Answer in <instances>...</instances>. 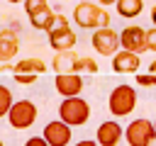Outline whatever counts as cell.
<instances>
[{
  "mask_svg": "<svg viewBox=\"0 0 156 146\" xmlns=\"http://www.w3.org/2000/svg\"><path fill=\"white\" fill-rule=\"evenodd\" d=\"M73 22L80 29H100L110 27V15L105 7H98L95 2H78L73 7Z\"/></svg>",
  "mask_w": 156,
  "mask_h": 146,
  "instance_id": "obj_1",
  "label": "cell"
},
{
  "mask_svg": "<svg viewBox=\"0 0 156 146\" xmlns=\"http://www.w3.org/2000/svg\"><path fill=\"white\" fill-rule=\"evenodd\" d=\"M134 107H136V90L127 83L117 85L107 97V109L112 117H127L134 112Z\"/></svg>",
  "mask_w": 156,
  "mask_h": 146,
  "instance_id": "obj_2",
  "label": "cell"
},
{
  "mask_svg": "<svg viewBox=\"0 0 156 146\" xmlns=\"http://www.w3.org/2000/svg\"><path fill=\"white\" fill-rule=\"evenodd\" d=\"M58 119H63L68 127H83L90 119V105L78 95V97H63L58 105Z\"/></svg>",
  "mask_w": 156,
  "mask_h": 146,
  "instance_id": "obj_3",
  "label": "cell"
},
{
  "mask_svg": "<svg viewBox=\"0 0 156 146\" xmlns=\"http://www.w3.org/2000/svg\"><path fill=\"white\" fill-rule=\"evenodd\" d=\"M49 34V46L58 54V51H71L73 46H76V41H78V36H76V32L71 29V24H68V19L58 12V19H56V27L51 29V32H46Z\"/></svg>",
  "mask_w": 156,
  "mask_h": 146,
  "instance_id": "obj_4",
  "label": "cell"
},
{
  "mask_svg": "<svg viewBox=\"0 0 156 146\" xmlns=\"http://www.w3.org/2000/svg\"><path fill=\"white\" fill-rule=\"evenodd\" d=\"M124 139L129 146H151L156 139V127L149 119H134L124 127Z\"/></svg>",
  "mask_w": 156,
  "mask_h": 146,
  "instance_id": "obj_5",
  "label": "cell"
},
{
  "mask_svg": "<svg viewBox=\"0 0 156 146\" xmlns=\"http://www.w3.org/2000/svg\"><path fill=\"white\" fill-rule=\"evenodd\" d=\"M7 122L12 129H29L37 122V105L32 100H17L7 114Z\"/></svg>",
  "mask_w": 156,
  "mask_h": 146,
  "instance_id": "obj_6",
  "label": "cell"
},
{
  "mask_svg": "<svg viewBox=\"0 0 156 146\" xmlns=\"http://www.w3.org/2000/svg\"><path fill=\"white\" fill-rule=\"evenodd\" d=\"M90 41H93L95 51H98V54H102V56H115V54H117V49L122 46V44H119V34H117L112 27L93 29Z\"/></svg>",
  "mask_w": 156,
  "mask_h": 146,
  "instance_id": "obj_7",
  "label": "cell"
},
{
  "mask_svg": "<svg viewBox=\"0 0 156 146\" xmlns=\"http://www.w3.org/2000/svg\"><path fill=\"white\" fill-rule=\"evenodd\" d=\"M119 44L124 51L132 54H141L146 51V29H141L139 24H129L119 32Z\"/></svg>",
  "mask_w": 156,
  "mask_h": 146,
  "instance_id": "obj_8",
  "label": "cell"
},
{
  "mask_svg": "<svg viewBox=\"0 0 156 146\" xmlns=\"http://www.w3.org/2000/svg\"><path fill=\"white\" fill-rule=\"evenodd\" d=\"M71 129H73V127H68L63 119H54V122H49V124L44 127L41 136L49 141V146H68L71 139H73V131H71Z\"/></svg>",
  "mask_w": 156,
  "mask_h": 146,
  "instance_id": "obj_9",
  "label": "cell"
},
{
  "mask_svg": "<svg viewBox=\"0 0 156 146\" xmlns=\"http://www.w3.org/2000/svg\"><path fill=\"white\" fill-rule=\"evenodd\" d=\"M20 51V32L17 27L0 29V63H10Z\"/></svg>",
  "mask_w": 156,
  "mask_h": 146,
  "instance_id": "obj_10",
  "label": "cell"
},
{
  "mask_svg": "<svg viewBox=\"0 0 156 146\" xmlns=\"http://www.w3.org/2000/svg\"><path fill=\"white\" fill-rule=\"evenodd\" d=\"M54 85L61 97H78V92L83 90V78L80 73H56Z\"/></svg>",
  "mask_w": 156,
  "mask_h": 146,
  "instance_id": "obj_11",
  "label": "cell"
},
{
  "mask_svg": "<svg viewBox=\"0 0 156 146\" xmlns=\"http://www.w3.org/2000/svg\"><path fill=\"white\" fill-rule=\"evenodd\" d=\"M124 136V129L115 122V119H107L98 127V144L100 146H117Z\"/></svg>",
  "mask_w": 156,
  "mask_h": 146,
  "instance_id": "obj_12",
  "label": "cell"
},
{
  "mask_svg": "<svg viewBox=\"0 0 156 146\" xmlns=\"http://www.w3.org/2000/svg\"><path fill=\"white\" fill-rule=\"evenodd\" d=\"M139 54H132V51H117L115 56H112V71L115 73H134L136 75V71H139Z\"/></svg>",
  "mask_w": 156,
  "mask_h": 146,
  "instance_id": "obj_13",
  "label": "cell"
},
{
  "mask_svg": "<svg viewBox=\"0 0 156 146\" xmlns=\"http://www.w3.org/2000/svg\"><path fill=\"white\" fill-rule=\"evenodd\" d=\"M56 19H58V15H56L51 7H46V10H41L39 15L29 17L32 27H34V29H41V32H51V29L56 27Z\"/></svg>",
  "mask_w": 156,
  "mask_h": 146,
  "instance_id": "obj_14",
  "label": "cell"
},
{
  "mask_svg": "<svg viewBox=\"0 0 156 146\" xmlns=\"http://www.w3.org/2000/svg\"><path fill=\"white\" fill-rule=\"evenodd\" d=\"M76 63H78V56L71 54V51H58L54 56V71L56 73H76Z\"/></svg>",
  "mask_w": 156,
  "mask_h": 146,
  "instance_id": "obj_15",
  "label": "cell"
},
{
  "mask_svg": "<svg viewBox=\"0 0 156 146\" xmlns=\"http://www.w3.org/2000/svg\"><path fill=\"white\" fill-rule=\"evenodd\" d=\"M15 73H34V75H41V73H46V63L41 58H20L15 63Z\"/></svg>",
  "mask_w": 156,
  "mask_h": 146,
  "instance_id": "obj_16",
  "label": "cell"
},
{
  "mask_svg": "<svg viewBox=\"0 0 156 146\" xmlns=\"http://www.w3.org/2000/svg\"><path fill=\"white\" fill-rule=\"evenodd\" d=\"M141 10H144V0H117V12H119V17H136V15H141Z\"/></svg>",
  "mask_w": 156,
  "mask_h": 146,
  "instance_id": "obj_17",
  "label": "cell"
},
{
  "mask_svg": "<svg viewBox=\"0 0 156 146\" xmlns=\"http://www.w3.org/2000/svg\"><path fill=\"white\" fill-rule=\"evenodd\" d=\"M15 100H12V92L7 85H0V117H7L10 109H12Z\"/></svg>",
  "mask_w": 156,
  "mask_h": 146,
  "instance_id": "obj_18",
  "label": "cell"
},
{
  "mask_svg": "<svg viewBox=\"0 0 156 146\" xmlns=\"http://www.w3.org/2000/svg\"><path fill=\"white\" fill-rule=\"evenodd\" d=\"M76 73H98V63L88 56H80L76 63Z\"/></svg>",
  "mask_w": 156,
  "mask_h": 146,
  "instance_id": "obj_19",
  "label": "cell"
},
{
  "mask_svg": "<svg viewBox=\"0 0 156 146\" xmlns=\"http://www.w3.org/2000/svg\"><path fill=\"white\" fill-rule=\"evenodd\" d=\"M49 7V2L46 0H24V12L29 15V17H34V15H39L41 10H46Z\"/></svg>",
  "mask_w": 156,
  "mask_h": 146,
  "instance_id": "obj_20",
  "label": "cell"
},
{
  "mask_svg": "<svg viewBox=\"0 0 156 146\" xmlns=\"http://www.w3.org/2000/svg\"><path fill=\"white\" fill-rule=\"evenodd\" d=\"M136 85H141V88L156 85V75L154 73H136Z\"/></svg>",
  "mask_w": 156,
  "mask_h": 146,
  "instance_id": "obj_21",
  "label": "cell"
},
{
  "mask_svg": "<svg viewBox=\"0 0 156 146\" xmlns=\"http://www.w3.org/2000/svg\"><path fill=\"white\" fill-rule=\"evenodd\" d=\"M37 78H39V75H34V73H15V80L22 83V85H32Z\"/></svg>",
  "mask_w": 156,
  "mask_h": 146,
  "instance_id": "obj_22",
  "label": "cell"
},
{
  "mask_svg": "<svg viewBox=\"0 0 156 146\" xmlns=\"http://www.w3.org/2000/svg\"><path fill=\"white\" fill-rule=\"evenodd\" d=\"M146 49L156 54V27H151V29H146Z\"/></svg>",
  "mask_w": 156,
  "mask_h": 146,
  "instance_id": "obj_23",
  "label": "cell"
},
{
  "mask_svg": "<svg viewBox=\"0 0 156 146\" xmlns=\"http://www.w3.org/2000/svg\"><path fill=\"white\" fill-rule=\"evenodd\" d=\"M24 146H49V141H46L44 136H29V139L24 141Z\"/></svg>",
  "mask_w": 156,
  "mask_h": 146,
  "instance_id": "obj_24",
  "label": "cell"
},
{
  "mask_svg": "<svg viewBox=\"0 0 156 146\" xmlns=\"http://www.w3.org/2000/svg\"><path fill=\"white\" fill-rule=\"evenodd\" d=\"M73 146H100V144H98V141H93V139H83V141L73 144Z\"/></svg>",
  "mask_w": 156,
  "mask_h": 146,
  "instance_id": "obj_25",
  "label": "cell"
},
{
  "mask_svg": "<svg viewBox=\"0 0 156 146\" xmlns=\"http://www.w3.org/2000/svg\"><path fill=\"white\" fill-rule=\"evenodd\" d=\"M151 22H154V27H156V5L151 7Z\"/></svg>",
  "mask_w": 156,
  "mask_h": 146,
  "instance_id": "obj_26",
  "label": "cell"
},
{
  "mask_svg": "<svg viewBox=\"0 0 156 146\" xmlns=\"http://www.w3.org/2000/svg\"><path fill=\"white\" fill-rule=\"evenodd\" d=\"M149 73H154V75H156V61H151V66H149Z\"/></svg>",
  "mask_w": 156,
  "mask_h": 146,
  "instance_id": "obj_27",
  "label": "cell"
},
{
  "mask_svg": "<svg viewBox=\"0 0 156 146\" xmlns=\"http://www.w3.org/2000/svg\"><path fill=\"white\" fill-rule=\"evenodd\" d=\"M100 2H102V5H112V2L117 5V0H100Z\"/></svg>",
  "mask_w": 156,
  "mask_h": 146,
  "instance_id": "obj_28",
  "label": "cell"
},
{
  "mask_svg": "<svg viewBox=\"0 0 156 146\" xmlns=\"http://www.w3.org/2000/svg\"><path fill=\"white\" fill-rule=\"evenodd\" d=\"M7 2H24V0H7Z\"/></svg>",
  "mask_w": 156,
  "mask_h": 146,
  "instance_id": "obj_29",
  "label": "cell"
},
{
  "mask_svg": "<svg viewBox=\"0 0 156 146\" xmlns=\"http://www.w3.org/2000/svg\"><path fill=\"white\" fill-rule=\"evenodd\" d=\"M80 2H93V0H80Z\"/></svg>",
  "mask_w": 156,
  "mask_h": 146,
  "instance_id": "obj_30",
  "label": "cell"
},
{
  "mask_svg": "<svg viewBox=\"0 0 156 146\" xmlns=\"http://www.w3.org/2000/svg\"><path fill=\"white\" fill-rule=\"evenodd\" d=\"M0 146H5V144H2V141H0Z\"/></svg>",
  "mask_w": 156,
  "mask_h": 146,
  "instance_id": "obj_31",
  "label": "cell"
},
{
  "mask_svg": "<svg viewBox=\"0 0 156 146\" xmlns=\"http://www.w3.org/2000/svg\"><path fill=\"white\" fill-rule=\"evenodd\" d=\"M154 127H156V122H154Z\"/></svg>",
  "mask_w": 156,
  "mask_h": 146,
  "instance_id": "obj_32",
  "label": "cell"
}]
</instances>
